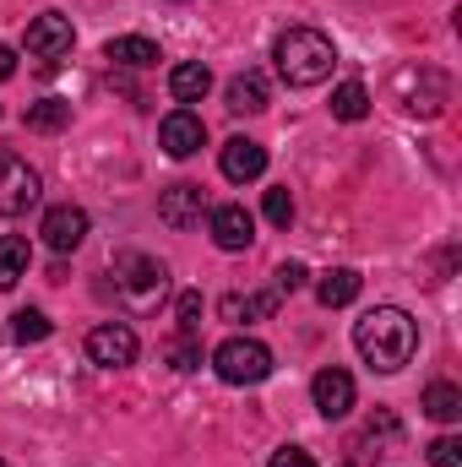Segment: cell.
Masks as SVG:
<instances>
[{
  "label": "cell",
  "instance_id": "obj_1",
  "mask_svg": "<svg viewBox=\"0 0 462 467\" xmlns=\"http://www.w3.org/2000/svg\"><path fill=\"white\" fill-rule=\"evenodd\" d=\"M353 348L364 353L370 369L397 375V369L414 358V348H419V327H414L408 310H397V305H375V310H364V316L353 321Z\"/></svg>",
  "mask_w": 462,
  "mask_h": 467
},
{
  "label": "cell",
  "instance_id": "obj_2",
  "mask_svg": "<svg viewBox=\"0 0 462 467\" xmlns=\"http://www.w3.org/2000/svg\"><path fill=\"white\" fill-rule=\"evenodd\" d=\"M272 60H278V77H283L289 88H316V82L332 77L338 49H332V38L316 33V27H289V33L278 38Z\"/></svg>",
  "mask_w": 462,
  "mask_h": 467
},
{
  "label": "cell",
  "instance_id": "obj_3",
  "mask_svg": "<svg viewBox=\"0 0 462 467\" xmlns=\"http://www.w3.org/2000/svg\"><path fill=\"white\" fill-rule=\"evenodd\" d=\"M392 93H397V104H403L408 115L436 119L452 104V77H446L441 66H403V71L392 77Z\"/></svg>",
  "mask_w": 462,
  "mask_h": 467
},
{
  "label": "cell",
  "instance_id": "obj_4",
  "mask_svg": "<svg viewBox=\"0 0 462 467\" xmlns=\"http://www.w3.org/2000/svg\"><path fill=\"white\" fill-rule=\"evenodd\" d=\"M115 288H120V299L131 305V310H152L163 294H169V266L158 261V255H120V266H115Z\"/></svg>",
  "mask_w": 462,
  "mask_h": 467
},
{
  "label": "cell",
  "instance_id": "obj_5",
  "mask_svg": "<svg viewBox=\"0 0 462 467\" xmlns=\"http://www.w3.org/2000/svg\"><path fill=\"white\" fill-rule=\"evenodd\" d=\"M213 369H218V380H229V386H256V380L272 375V348L256 343V337H229L224 348L213 353Z\"/></svg>",
  "mask_w": 462,
  "mask_h": 467
},
{
  "label": "cell",
  "instance_id": "obj_6",
  "mask_svg": "<svg viewBox=\"0 0 462 467\" xmlns=\"http://www.w3.org/2000/svg\"><path fill=\"white\" fill-rule=\"evenodd\" d=\"M44 180L33 163H22L16 152H0V218H22L27 207H38Z\"/></svg>",
  "mask_w": 462,
  "mask_h": 467
},
{
  "label": "cell",
  "instance_id": "obj_7",
  "mask_svg": "<svg viewBox=\"0 0 462 467\" xmlns=\"http://www.w3.org/2000/svg\"><path fill=\"white\" fill-rule=\"evenodd\" d=\"M71 44H77V33H71V16H60V11H44V16H33V22H27V55H33V60L55 66V60H66V55H71Z\"/></svg>",
  "mask_w": 462,
  "mask_h": 467
},
{
  "label": "cell",
  "instance_id": "obj_8",
  "mask_svg": "<svg viewBox=\"0 0 462 467\" xmlns=\"http://www.w3.org/2000/svg\"><path fill=\"white\" fill-rule=\"evenodd\" d=\"M136 332L125 327V321H104V327H93L88 332V358L93 364H104V369H125V364H136Z\"/></svg>",
  "mask_w": 462,
  "mask_h": 467
},
{
  "label": "cell",
  "instance_id": "obj_9",
  "mask_svg": "<svg viewBox=\"0 0 462 467\" xmlns=\"http://www.w3.org/2000/svg\"><path fill=\"white\" fill-rule=\"evenodd\" d=\"M202 213H207V191L191 185V180H180V185H169V191L158 196V218H163L169 229H196Z\"/></svg>",
  "mask_w": 462,
  "mask_h": 467
},
{
  "label": "cell",
  "instance_id": "obj_10",
  "mask_svg": "<svg viewBox=\"0 0 462 467\" xmlns=\"http://www.w3.org/2000/svg\"><path fill=\"white\" fill-rule=\"evenodd\" d=\"M158 141H163L169 158H191V152L207 147V125H202V115H191V109H174V115H163V125H158Z\"/></svg>",
  "mask_w": 462,
  "mask_h": 467
},
{
  "label": "cell",
  "instance_id": "obj_11",
  "mask_svg": "<svg viewBox=\"0 0 462 467\" xmlns=\"http://www.w3.org/2000/svg\"><path fill=\"white\" fill-rule=\"evenodd\" d=\"M38 234H44V244H49L55 255H66V250H77V244L88 239V213L71 207V202H66V207H49Z\"/></svg>",
  "mask_w": 462,
  "mask_h": 467
},
{
  "label": "cell",
  "instance_id": "obj_12",
  "mask_svg": "<svg viewBox=\"0 0 462 467\" xmlns=\"http://www.w3.org/2000/svg\"><path fill=\"white\" fill-rule=\"evenodd\" d=\"M218 163H224V180H234V185L261 180V174H267V147H261V141H250V136H229Z\"/></svg>",
  "mask_w": 462,
  "mask_h": 467
},
{
  "label": "cell",
  "instance_id": "obj_13",
  "mask_svg": "<svg viewBox=\"0 0 462 467\" xmlns=\"http://www.w3.org/2000/svg\"><path fill=\"white\" fill-rule=\"evenodd\" d=\"M207 229H213V244H218V250H250V244H256V218H250V213H245V207H213V223H207Z\"/></svg>",
  "mask_w": 462,
  "mask_h": 467
},
{
  "label": "cell",
  "instance_id": "obj_14",
  "mask_svg": "<svg viewBox=\"0 0 462 467\" xmlns=\"http://www.w3.org/2000/svg\"><path fill=\"white\" fill-rule=\"evenodd\" d=\"M310 397H316V413H321V419H343L348 408H353V375L321 369V375L310 380Z\"/></svg>",
  "mask_w": 462,
  "mask_h": 467
},
{
  "label": "cell",
  "instance_id": "obj_15",
  "mask_svg": "<svg viewBox=\"0 0 462 467\" xmlns=\"http://www.w3.org/2000/svg\"><path fill=\"white\" fill-rule=\"evenodd\" d=\"M104 60L115 66V71H152L163 55H158V44L152 38H142V33H131V38H110V49H104Z\"/></svg>",
  "mask_w": 462,
  "mask_h": 467
},
{
  "label": "cell",
  "instance_id": "obj_16",
  "mask_svg": "<svg viewBox=\"0 0 462 467\" xmlns=\"http://www.w3.org/2000/svg\"><path fill=\"white\" fill-rule=\"evenodd\" d=\"M207 88H213V71H207L202 60H185V66L169 71V93H174V104H202Z\"/></svg>",
  "mask_w": 462,
  "mask_h": 467
},
{
  "label": "cell",
  "instance_id": "obj_17",
  "mask_svg": "<svg viewBox=\"0 0 462 467\" xmlns=\"http://www.w3.org/2000/svg\"><path fill=\"white\" fill-rule=\"evenodd\" d=\"M316 299H321L327 310H343V305H353V299H359V272H353V266H332V272H321Z\"/></svg>",
  "mask_w": 462,
  "mask_h": 467
},
{
  "label": "cell",
  "instance_id": "obj_18",
  "mask_svg": "<svg viewBox=\"0 0 462 467\" xmlns=\"http://www.w3.org/2000/svg\"><path fill=\"white\" fill-rule=\"evenodd\" d=\"M229 109L234 115H261L267 109V77L261 71H239L229 82Z\"/></svg>",
  "mask_w": 462,
  "mask_h": 467
},
{
  "label": "cell",
  "instance_id": "obj_19",
  "mask_svg": "<svg viewBox=\"0 0 462 467\" xmlns=\"http://www.w3.org/2000/svg\"><path fill=\"white\" fill-rule=\"evenodd\" d=\"M27 266H33V250H27V239L5 234V239H0V288H16V283L27 277Z\"/></svg>",
  "mask_w": 462,
  "mask_h": 467
},
{
  "label": "cell",
  "instance_id": "obj_20",
  "mask_svg": "<svg viewBox=\"0 0 462 467\" xmlns=\"http://www.w3.org/2000/svg\"><path fill=\"white\" fill-rule=\"evenodd\" d=\"M278 299H283L278 288H272V294H245V299L229 294V299H224V321H261V316L278 310Z\"/></svg>",
  "mask_w": 462,
  "mask_h": 467
},
{
  "label": "cell",
  "instance_id": "obj_21",
  "mask_svg": "<svg viewBox=\"0 0 462 467\" xmlns=\"http://www.w3.org/2000/svg\"><path fill=\"white\" fill-rule=\"evenodd\" d=\"M425 413H430L436 424H457L462 419V391L452 380H436V386L425 391Z\"/></svg>",
  "mask_w": 462,
  "mask_h": 467
},
{
  "label": "cell",
  "instance_id": "obj_22",
  "mask_svg": "<svg viewBox=\"0 0 462 467\" xmlns=\"http://www.w3.org/2000/svg\"><path fill=\"white\" fill-rule=\"evenodd\" d=\"M66 125H71V104H66V99H38V104H27V130L55 136V130H66Z\"/></svg>",
  "mask_w": 462,
  "mask_h": 467
},
{
  "label": "cell",
  "instance_id": "obj_23",
  "mask_svg": "<svg viewBox=\"0 0 462 467\" xmlns=\"http://www.w3.org/2000/svg\"><path fill=\"white\" fill-rule=\"evenodd\" d=\"M332 115L338 119H364L370 115V93H364L359 82H343V88L332 93Z\"/></svg>",
  "mask_w": 462,
  "mask_h": 467
},
{
  "label": "cell",
  "instance_id": "obj_24",
  "mask_svg": "<svg viewBox=\"0 0 462 467\" xmlns=\"http://www.w3.org/2000/svg\"><path fill=\"white\" fill-rule=\"evenodd\" d=\"M11 337L16 343H44L49 337V316L44 310H16L11 316Z\"/></svg>",
  "mask_w": 462,
  "mask_h": 467
},
{
  "label": "cell",
  "instance_id": "obj_25",
  "mask_svg": "<svg viewBox=\"0 0 462 467\" xmlns=\"http://www.w3.org/2000/svg\"><path fill=\"white\" fill-rule=\"evenodd\" d=\"M267 223H278V229L294 223V196H289V185H272V191H267Z\"/></svg>",
  "mask_w": 462,
  "mask_h": 467
},
{
  "label": "cell",
  "instance_id": "obj_26",
  "mask_svg": "<svg viewBox=\"0 0 462 467\" xmlns=\"http://www.w3.org/2000/svg\"><path fill=\"white\" fill-rule=\"evenodd\" d=\"M174 316H180V337H196L202 332V294H180Z\"/></svg>",
  "mask_w": 462,
  "mask_h": 467
},
{
  "label": "cell",
  "instance_id": "obj_27",
  "mask_svg": "<svg viewBox=\"0 0 462 467\" xmlns=\"http://www.w3.org/2000/svg\"><path fill=\"white\" fill-rule=\"evenodd\" d=\"M305 277H310V272H305L299 261H283V266L272 272V288H278V294H294V288H305Z\"/></svg>",
  "mask_w": 462,
  "mask_h": 467
},
{
  "label": "cell",
  "instance_id": "obj_28",
  "mask_svg": "<svg viewBox=\"0 0 462 467\" xmlns=\"http://www.w3.org/2000/svg\"><path fill=\"white\" fill-rule=\"evenodd\" d=\"M430 462L436 467H462V441L457 435H441V441L430 446Z\"/></svg>",
  "mask_w": 462,
  "mask_h": 467
},
{
  "label": "cell",
  "instance_id": "obj_29",
  "mask_svg": "<svg viewBox=\"0 0 462 467\" xmlns=\"http://www.w3.org/2000/svg\"><path fill=\"white\" fill-rule=\"evenodd\" d=\"M267 467H316V457H310V451H299V446H278Z\"/></svg>",
  "mask_w": 462,
  "mask_h": 467
},
{
  "label": "cell",
  "instance_id": "obj_30",
  "mask_svg": "<svg viewBox=\"0 0 462 467\" xmlns=\"http://www.w3.org/2000/svg\"><path fill=\"white\" fill-rule=\"evenodd\" d=\"M169 358H174V369H196V364H202V348H196L191 337H180V343L169 348Z\"/></svg>",
  "mask_w": 462,
  "mask_h": 467
},
{
  "label": "cell",
  "instance_id": "obj_31",
  "mask_svg": "<svg viewBox=\"0 0 462 467\" xmlns=\"http://www.w3.org/2000/svg\"><path fill=\"white\" fill-rule=\"evenodd\" d=\"M11 77H16V49L0 44V82H11Z\"/></svg>",
  "mask_w": 462,
  "mask_h": 467
}]
</instances>
